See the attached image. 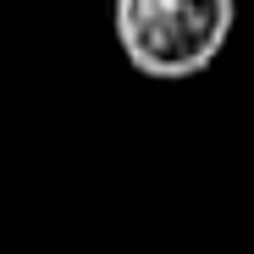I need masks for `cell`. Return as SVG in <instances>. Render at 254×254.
I'll use <instances>...</instances> for the list:
<instances>
[{
  "label": "cell",
  "mask_w": 254,
  "mask_h": 254,
  "mask_svg": "<svg viewBox=\"0 0 254 254\" xmlns=\"http://www.w3.org/2000/svg\"><path fill=\"white\" fill-rule=\"evenodd\" d=\"M232 22L238 0H116L111 6V28L127 66L160 83L199 77L227 50Z\"/></svg>",
  "instance_id": "1"
}]
</instances>
